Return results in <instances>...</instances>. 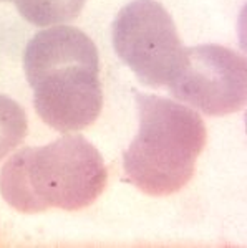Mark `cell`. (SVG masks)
Instances as JSON below:
<instances>
[{
	"mask_svg": "<svg viewBox=\"0 0 247 248\" xmlns=\"http://www.w3.org/2000/svg\"><path fill=\"white\" fill-rule=\"evenodd\" d=\"M115 51L143 85L165 88L181 65L184 45L169 12L156 0H133L111 29Z\"/></svg>",
	"mask_w": 247,
	"mask_h": 248,
	"instance_id": "277c9868",
	"label": "cell"
},
{
	"mask_svg": "<svg viewBox=\"0 0 247 248\" xmlns=\"http://www.w3.org/2000/svg\"><path fill=\"white\" fill-rule=\"evenodd\" d=\"M27 136V116L17 101L0 94V161L23 142Z\"/></svg>",
	"mask_w": 247,
	"mask_h": 248,
	"instance_id": "52a82bcc",
	"label": "cell"
},
{
	"mask_svg": "<svg viewBox=\"0 0 247 248\" xmlns=\"http://www.w3.org/2000/svg\"><path fill=\"white\" fill-rule=\"evenodd\" d=\"M106 184L103 155L82 134H65L47 146L20 149L0 170L3 201L22 214L86 209Z\"/></svg>",
	"mask_w": 247,
	"mask_h": 248,
	"instance_id": "7a4b0ae2",
	"label": "cell"
},
{
	"mask_svg": "<svg viewBox=\"0 0 247 248\" xmlns=\"http://www.w3.org/2000/svg\"><path fill=\"white\" fill-rule=\"evenodd\" d=\"M139 127L123 154L126 179L146 195L165 197L193 179L208 142L202 118L189 106L134 91Z\"/></svg>",
	"mask_w": 247,
	"mask_h": 248,
	"instance_id": "3957f363",
	"label": "cell"
},
{
	"mask_svg": "<svg viewBox=\"0 0 247 248\" xmlns=\"http://www.w3.org/2000/svg\"><path fill=\"white\" fill-rule=\"evenodd\" d=\"M0 2H9V0H0Z\"/></svg>",
	"mask_w": 247,
	"mask_h": 248,
	"instance_id": "ba28073f",
	"label": "cell"
},
{
	"mask_svg": "<svg viewBox=\"0 0 247 248\" xmlns=\"http://www.w3.org/2000/svg\"><path fill=\"white\" fill-rule=\"evenodd\" d=\"M246 85V58L241 53L222 45H198L184 48L181 65L166 88L191 109L226 116L244 106Z\"/></svg>",
	"mask_w": 247,
	"mask_h": 248,
	"instance_id": "5b68a950",
	"label": "cell"
},
{
	"mask_svg": "<svg viewBox=\"0 0 247 248\" xmlns=\"http://www.w3.org/2000/svg\"><path fill=\"white\" fill-rule=\"evenodd\" d=\"M18 14L37 27L65 25L82 14L86 0H12Z\"/></svg>",
	"mask_w": 247,
	"mask_h": 248,
	"instance_id": "8992f818",
	"label": "cell"
},
{
	"mask_svg": "<svg viewBox=\"0 0 247 248\" xmlns=\"http://www.w3.org/2000/svg\"><path fill=\"white\" fill-rule=\"evenodd\" d=\"M42 121L58 133H78L98 119L103 108L98 50L85 31L55 25L38 31L23 53Z\"/></svg>",
	"mask_w": 247,
	"mask_h": 248,
	"instance_id": "6da1fadb",
	"label": "cell"
}]
</instances>
